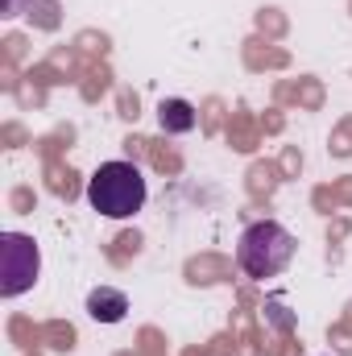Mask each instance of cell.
I'll return each instance as SVG.
<instances>
[{
  "label": "cell",
  "instance_id": "cell-5",
  "mask_svg": "<svg viewBox=\"0 0 352 356\" xmlns=\"http://www.w3.org/2000/svg\"><path fill=\"white\" fill-rule=\"evenodd\" d=\"M158 124H162V133L182 137V133H191L199 124V116H195V108L186 99H162L158 104Z\"/></svg>",
  "mask_w": 352,
  "mask_h": 356
},
{
  "label": "cell",
  "instance_id": "cell-6",
  "mask_svg": "<svg viewBox=\"0 0 352 356\" xmlns=\"http://www.w3.org/2000/svg\"><path fill=\"white\" fill-rule=\"evenodd\" d=\"M29 0H0V8H4V17H21V8H25Z\"/></svg>",
  "mask_w": 352,
  "mask_h": 356
},
{
  "label": "cell",
  "instance_id": "cell-1",
  "mask_svg": "<svg viewBox=\"0 0 352 356\" xmlns=\"http://www.w3.org/2000/svg\"><path fill=\"white\" fill-rule=\"evenodd\" d=\"M145 175L133 162H104L88 178V203L91 211L108 216V220H129L145 207Z\"/></svg>",
  "mask_w": 352,
  "mask_h": 356
},
{
  "label": "cell",
  "instance_id": "cell-3",
  "mask_svg": "<svg viewBox=\"0 0 352 356\" xmlns=\"http://www.w3.org/2000/svg\"><path fill=\"white\" fill-rule=\"evenodd\" d=\"M42 273V253L25 232H0V298H21Z\"/></svg>",
  "mask_w": 352,
  "mask_h": 356
},
{
  "label": "cell",
  "instance_id": "cell-2",
  "mask_svg": "<svg viewBox=\"0 0 352 356\" xmlns=\"http://www.w3.org/2000/svg\"><path fill=\"white\" fill-rule=\"evenodd\" d=\"M294 261V236L278 224V220H257L241 232L237 241V266L245 269L249 277H278L282 269Z\"/></svg>",
  "mask_w": 352,
  "mask_h": 356
},
{
  "label": "cell",
  "instance_id": "cell-4",
  "mask_svg": "<svg viewBox=\"0 0 352 356\" xmlns=\"http://www.w3.org/2000/svg\"><path fill=\"white\" fill-rule=\"evenodd\" d=\"M88 315L95 323H120L129 315V298L120 290H112V286H95L88 294Z\"/></svg>",
  "mask_w": 352,
  "mask_h": 356
}]
</instances>
